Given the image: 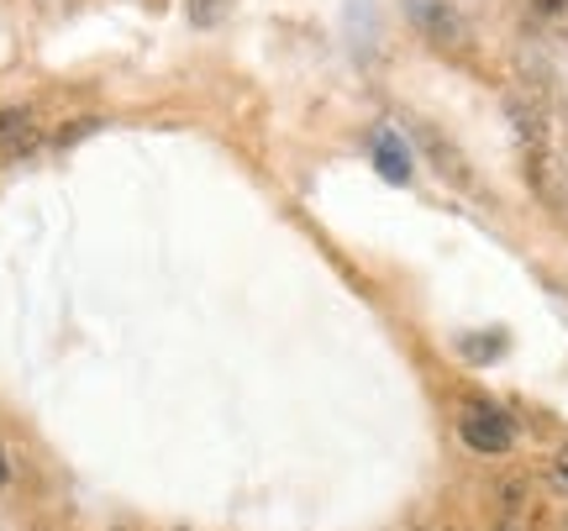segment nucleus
<instances>
[{
    "mask_svg": "<svg viewBox=\"0 0 568 531\" xmlns=\"http://www.w3.org/2000/svg\"><path fill=\"white\" fill-rule=\"evenodd\" d=\"M227 11H232V0H190V22L195 27H216Z\"/></svg>",
    "mask_w": 568,
    "mask_h": 531,
    "instance_id": "39448f33",
    "label": "nucleus"
},
{
    "mask_svg": "<svg viewBox=\"0 0 568 531\" xmlns=\"http://www.w3.org/2000/svg\"><path fill=\"white\" fill-rule=\"evenodd\" d=\"M553 484H558V490L568 495V447L558 452V458H553Z\"/></svg>",
    "mask_w": 568,
    "mask_h": 531,
    "instance_id": "423d86ee",
    "label": "nucleus"
},
{
    "mask_svg": "<svg viewBox=\"0 0 568 531\" xmlns=\"http://www.w3.org/2000/svg\"><path fill=\"white\" fill-rule=\"evenodd\" d=\"M374 164H379V174L385 179H395V184H406L411 179V153L400 148V137L395 132H385V126H374Z\"/></svg>",
    "mask_w": 568,
    "mask_h": 531,
    "instance_id": "7ed1b4c3",
    "label": "nucleus"
},
{
    "mask_svg": "<svg viewBox=\"0 0 568 531\" xmlns=\"http://www.w3.org/2000/svg\"><path fill=\"white\" fill-rule=\"evenodd\" d=\"M458 437L474 447V452H506L510 443H516V426H510L506 411H495V406H469L463 411V421H458Z\"/></svg>",
    "mask_w": 568,
    "mask_h": 531,
    "instance_id": "f257e3e1",
    "label": "nucleus"
},
{
    "mask_svg": "<svg viewBox=\"0 0 568 531\" xmlns=\"http://www.w3.org/2000/svg\"><path fill=\"white\" fill-rule=\"evenodd\" d=\"M416 137H421V148L437 158V169L448 179H463V158H458V148H448V137L437 132V126H416Z\"/></svg>",
    "mask_w": 568,
    "mask_h": 531,
    "instance_id": "20e7f679",
    "label": "nucleus"
},
{
    "mask_svg": "<svg viewBox=\"0 0 568 531\" xmlns=\"http://www.w3.org/2000/svg\"><path fill=\"white\" fill-rule=\"evenodd\" d=\"M406 11H411V22H416L432 43H443V48L463 43V16H458L452 5H443V0H411Z\"/></svg>",
    "mask_w": 568,
    "mask_h": 531,
    "instance_id": "f03ea898",
    "label": "nucleus"
},
{
    "mask_svg": "<svg viewBox=\"0 0 568 531\" xmlns=\"http://www.w3.org/2000/svg\"><path fill=\"white\" fill-rule=\"evenodd\" d=\"M532 5H537V11H547V16H553V11H564L568 0H532Z\"/></svg>",
    "mask_w": 568,
    "mask_h": 531,
    "instance_id": "0eeeda50",
    "label": "nucleus"
},
{
    "mask_svg": "<svg viewBox=\"0 0 568 531\" xmlns=\"http://www.w3.org/2000/svg\"><path fill=\"white\" fill-rule=\"evenodd\" d=\"M5 479H11V469H5V452H0V484H5Z\"/></svg>",
    "mask_w": 568,
    "mask_h": 531,
    "instance_id": "6e6552de",
    "label": "nucleus"
}]
</instances>
